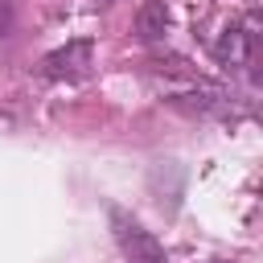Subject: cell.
Here are the masks:
<instances>
[{"label": "cell", "instance_id": "277c9868", "mask_svg": "<svg viewBox=\"0 0 263 263\" xmlns=\"http://www.w3.org/2000/svg\"><path fill=\"white\" fill-rule=\"evenodd\" d=\"M136 33H140L144 41L164 37V33H168V8H164L160 0H144V8L136 12Z\"/></svg>", "mask_w": 263, "mask_h": 263}, {"label": "cell", "instance_id": "6da1fadb", "mask_svg": "<svg viewBox=\"0 0 263 263\" xmlns=\"http://www.w3.org/2000/svg\"><path fill=\"white\" fill-rule=\"evenodd\" d=\"M214 53L226 70H251L259 62V12H247L238 25H230L218 37Z\"/></svg>", "mask_w": 263, "mask_h": 263}, {"label": "cell", "instance_id": "7a4b0ae2", "mask_svg": "<svg viewBox=\"0 0 263 263\" xmlns=\"http://www.w3.org/2000/svg\"><path fill=\"white\" fill-rule=\"evenodd\" d=\"M111 234H115V242H119V251H123L127 263H168L164 259V247L156 242V234L144 230L132 214L111 210Z\"/></svg>", "mask_w": 263, "mask_h": 263}, {"label": "cell", "instance_id": "5b68a950", "mask_svg": "<svg viewBox=\"0 0 263 263\" xmlns=\"http://www.w3.org/2000/svg\"><path fill=\"white\" fill-rule=\"evenodd\" d=\"M12 33V0H0V37Z\"/></svg>", "mask_w": 263, "mask_h": 263}, {"label": "cell", "instance_id": "3957f363", "mask_svg": "<svg viewBox=\"0 0 263 263\" xmlns=\"http://www.w3.org/2000/svg\"><path fill=\"white\" fill-rule=\"evenodd\" d=\"M90 66H95V45L90 41H70V45H62V49L41 58V74L45 78H66V82L70 78H86Z\"/></svg>", "mask_w": 263, "mask_h": 263}]
</instances>
